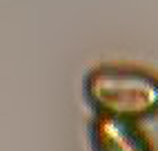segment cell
<instances>
[{
    "label": "cell",
    "mask_w": 158,
    "mask_h": 151,
    "mask_svg": "<svg viewBox=\"0 0 158 151\" xmlns=\"http://www.w3.org/2000/svg\"><path fill=\"white\" fill-rule=\"evenodd\" d=\"M89 145L91 151H156L138 120L107 113H94L89 120Z\"/></svg>",
    "instance_id": "obj_2"
},
{
    "label": "cell",
    "mask_w": 158,
    "mask_h": 151,
    "mask_svg": "<svg viewBox=\"0 0 158 151\" xmlns=\"http://www.w3.org/2000/svg\"><path fill=\"white\" fill-rule=\"evenodd\" d=\"M85 98L96 113L127 120L158 113V71L136 62H100L85 73Z\"/></svg>",
    "instance_id": "obj_1"
}]
</instances>
